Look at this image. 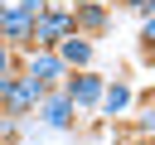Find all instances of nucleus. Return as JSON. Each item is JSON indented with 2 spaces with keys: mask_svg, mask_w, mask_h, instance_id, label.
<instances>
[{
  "mask_svg": "<svg viewBox=\"0 0 155 145\" xmlns=\"http://www.w3.org/2000/svg\"><path fill=\"white\" fill-rule=\"evenodd\" d=\"M73 29H78L73 10H63V5H48V10L39 14V24H34V48H58V44H63Z\"/></svg>",
  "mask_w": 155,
  "mask_h": 145,
  "instance_id": "f257e3e1",
  "label": "nucleus"
},
{
  "mask_svg": "<svg viewBox=\"0 0 155 145\" xmlns=\"http://www.w3.org/2000/svg\"><path fill=\"white\" fill-rule=\"evenodd\" d=\"M24 72H29V77H39V82H48V87H63L73 68L63 63V53H58V48H24Z\"/></svg>",
  "mask_w": 155,
  "mask_h": 145,
  "instance_id": "f03ea898",
  "label": "nucleus"
},
{
  "mask_svg": "<svg viewBox=\"0 0 155 145\" xmlns=\"http://www.w3.org/2000/svg\"><path fill=\"white\" fill-rule=\"evenodd\" d=\"M63 92H68V97L78 102V111H87V106H102V92H107V77H97L92 68H82V72H68Z\"/></svg>",
  "mask_w": 155,
  "mask_h": 145,
  "instance_id": "7ed1b4c3",
  "label": "nucleus"
},
{
  "mask_svg": "<svg viewBox=\"0 0 155 145\" xmlns=\"http://www.w3.org/2000/svg\"><path fill=\"white\" fill-rule=\"evenodd\" d=\"M34 14H24V10H15V5H5L0 10V39L5 44H15V48H34Z\"/></svg>",
  "mask_w": 155,
  "mask_h": 145,
  "instance_id": "20e7f679",
  "label": "nucleus"
},
{
  "mask_svg": "<svg viewBox=\"0 0 155 145\" xmlns=\"http://www.w3.org/2000/svg\"><path fill=\"white\" fill-rule=\"evenodd\" d=\"M73 116H78V102H73L63 87H53V92L39 102V121H48L53 130H68V126H73Z\"/></svg>",
  "mask_w": 155,
  "mask_h": 145,
  "instance_id": "39448f33",
  "label": "nucleus"
},
{
  "mask_svg": "<svg viewBox=\"0 0 155 145\" xmlns=\"http://www.w3.org/2000/svg\"><path fill=\"white\" fill-rule=\"evenodd\" d=\"M73 19H78V34H102L111 14H107V0H78Z\"/></svg>",
  "mask_w": 155,
  "mask_h": 145,
  "instance_id": "423d86ee",
  "label": "nucleus"
},
{
  "mask_svg": "<svg viewBox=\"0 0 155 145\" xmlns=\"http://www.w3.org/2000/svg\"><path fill=\"white\" fill-rule=\"evenodd\" d=\"M58 53H63V63H68L73 72L92 68V39H87V34H78V29H73V34H68V39L58 44Z\"/></svg>",
  "mask_w": 155,
  "mask_h": 145,
  "instance_id": "0eeeda50",
  "label": "nucleus"
},
{
  "mask_svg": "<svg viewBox=\"0 0 155 145\" xmlns=\"http://www.w3.org/2000/svg\"><path fill=\"white\" fill-rule=\"evenodd\" d=\"M131 82H107V92H102V116H126V106H131Z\"/></svg>",
  "mask_w": 155,
  "mask_h": 145,
  "instance_id": "6e6552de",
  "label": "nucleus"
},
{
  "mask_svg": "<svg viewBox=\"0 0 155 145\" xmlns=\"http://www.w3.org/2000/svg\"><path fill=\"white\" fill-rule=\"evenodd\" d=\"M10 5H15V10H24V14H34V19L48 10V0H10Z\"/></svg>",
  "mask_w": 155,
  "mask_h": 145,
  "instance_id": "1a4fd4ad",
  "label": "nucleus"
},
{
  "mask_svg": "<svg viewBox=\"0 0 155 145\" xmlns=\"http://www.w3.org/2000/svg\"><path fill=\"white\" fill-rule=\"evenodd\" d=\"M126 10L140 14V19H150V14H155V0H126Z\"/></svg>",
  "mask_w": 155,
  "mask_h": 145,
  "instance_id": "9d476101",
  "label": "nucleus"
},
{
  "mask_svg": "<svg viewBox=\"0 0 155 145\" xmlns=\"http://www.w3.org/2000/svg\"><path fill=\"white\" fill-rule=\"evenodd\" d=\"M140 44L155 53V14H150V19H140Z\"/></svg>",
  "mask_w": 155,
  "mask_h": 145,
  "instance_id": "9b49d317",
  "label": "nucleus"
},
{
  "mask_svg": "<svg viewBox=\"0 0 155 145\" xmlns=\"http://www.w3.org/2000/svg\"><path fill=\"white\" fill-rule=\"evenodd\" d=\"M15 53H19V48H15V44H5V39H0V72H10V68H15Z\"/></svg>",
  "mask_w": 155,
  "mask_h": 145,
  "instance_id": "f8f14e48",
  "label": "nucleus"
},
{
  "mask_svg": "<svg viewBox=\"0 0 155 145\" xmlns=\"http://www.w3.org/2000/svg\"><path fill=\"white\" fill-rule=\"evenodd\" d=\"M10 135H15V116L0 106V140H10Z\"/></svg>",
  "mask_w": 155,
  "mask_h": 145,
  "instance_id": "ddd939ff",
  "label": "nucleus"
}]
</instances>
